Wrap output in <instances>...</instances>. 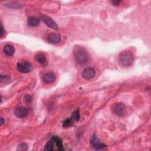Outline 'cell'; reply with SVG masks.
<instances>
[{
	"label": "cell",
	"instance_id": "7",
	"mask_svg": "<svg viewBox=\"0 0 151 151\" xmlns=\"http://www.w3.org/2000/svg\"><path fill=\"white\" fill-rule=\"evenodd\" d=\"M41 19L43 21V22L50 28H51L55 30L58 28V26L57 24V23L51 17L47 16L44 15L41 17Z\"/></svg>",
	"mask_w": 151,
	"mask_h": 151
},
{
	"label": "cell",
	"instance_id": "17",
	"mask_svg": "<svg viewBox=\"0 0 151 151\" xmlns=\"http://www.w3.org/2000/svg\"><path fill=\"white\" fill-rule=\"evenodd\" d=\"M73 123V119L71 118H70L68 119H66L63 123V127H68L71 126H72Z\"/></svg>",
	"mask_w": 151,
	"mask_h": 151
},
{
	"label": "cell",
	"instance_id": "13",
	"mask_svg": "<svg viewBox=\"0 0 151 151\" xmlns=\"http://www.w3.org/2000/svg\"><path fill=\"white\" fill-rule=\"evenodd\" d=\"M52 141H53L54 143H56L57 147L58 150L60 151H63L64 148H63V145L62 143V141L60 138H59L58 136H53L51 139Z\"/></svg>",
	"mask_w": 151,
	"mask_h": 151
},
{
	"label": "cell",
	"instance_id": "23",
	"mask_svg": "<svg viewBox=\"0 0 151 151\" xmlns=\"http://www.w3.org/2000/svg\"><path fill=\"white\" fill-rule=\"evenodd\" d=\"M5 122V120H4V119H3V118H1V126H2L3 124H4V123Z\"/></svg>",
	"mask_w": 151,
	"mask_h": 151
},
{
	"label": "cell",
	"instance_id": "15",
	"mask_svg": "<svg viewBox=\"0 0 151 151\" xmlns=\"http://www.w3.org/2000/svg\"><path fill=\"white\" fill-rule=\"evenodd\" d=\"M11 81V78L8 75H1L0 76V82L1 83H8Z\"/></svg>",
	"mask_w": 151,
	"mask_h": 151
},
{
	"label": "cell",
	"instance_id": "21",
	"mask_svg": "<svg viewBox=\"0 0 151 151\" xmlns=\"http://www.w3.org/2000/svg\"><path fill=\"white\" fill-rule=\"evenodd\" d=\"M111 3H112V4L113 6H119V4L120 3V1H111Z\"/></svg>",
	"mask_w": 151,
	"mask_h": 151
},
{
	"label": "cell",
	"instance_id": "9",
	"mask_svg": "<svg viewBox=\"0 0 151 151\" xmlns=\"http://www.w3.org/2000/svg\"><path fill=\"white\" fill-rule=\"evenodd\" d=\"M15 115L20 119L25 118L27 114H28V110L26 108L23 107V106H20L18 107L15 110Z\"/></svg>",
	"mask_w": 151,
	"mask_h": 151
},
{
	"label": "cell",
	"instance_id": "3",
	"mask_svg": "<svg viewBox=\"0 0 151 151\" xmlns=\"http://www.w3.org/2000/svg\"><path fill=\"white\" fill-rule=\"evenodd\" d=\"M112 112L117 116H123L126 114V108L125 105L122 103H115L113 106Z\"/></svg>",
	"mask_w": 151,
	"mask_h": 151
},
{
	"label": "cell",
	"instance_id": "5",
	"mask_svg": "<svg viewBox=\"0 0 151 151\" xmlns=\"http://www.w3.org/2000/svg\"><path fill=\"white\" fill-rule=\"evenodd\" d=\"M96 75V72L94 68L92 67H87L85 69L83 70L82 73V77L86 79V80H90L91 79H93L95 78Z\"/></svg>",
	"mask_w": 151,
	"mask_h": 151
},
{
	"label": "cell",
	"instance_id": "20",
	"mask_svg": "<svg viewBox=\"0 0 151 151\" xmlns=\"http://www.w3.org/2000/svg\"><path fill=\"white\" fill-rule=\"evenodd\" d=\"M24 99L25 102H26V103H30L31 101V99H32L31 96L30 95H25Z\"/></svg>",
	"mask_w": 151,
	"mask_h": 151
},
{
	"label": "cell",
	"instance_id": "6",
	"mask_svg": "<svg viewBox=\"0 0 151 151\" xmlns=\"http://www.w3.org/2000/svg\"><path fill=\"white\" fill-rule=\"evenodd\" d=\"M90 143L93 147L96 150H100L106 147L107 146L106 145L102 143L96 135H93L92 137L90 139Z\"/></svg>",
	"mask_w": 151,
	"mask_h": 151
},
{
	"label": "cell",
	"instance_id": "8",
	"mask_svg": "<svg viewBox=\"0 0 151 151\" xmlns=\"http://www.w3.org/2000/svg\"><path fill=\"white\" fill-rule=\"evenodd\" d=\"M47 40L51 44H57L61 41L60 36L56 33H50L47 36Z\"/></svg>",
	"mask_w": 151,
	"mask_h": 151
},
{
	"label": "cell",
	"instance_id": "1",
	"mask_svg": "<svg viewBox=\"0 0 151 151\" xmlns=\"http://www.w3.org/2000/svg\"><path fill=\"white\" fill-rule=\"evenodd\" d=\"M134 58V55L131 51L125 50L119 54L118 56V61L121 66L127 67L132 64Z\"/></svg>",
	"mask_w": 151,
	"mask_h": 151
},
{
	"label": "cell",
	"instance_id": "14",
	"mask_svg": "<svg viewBox=\"0 0 151 151\" xmlns=\"http://www.w3.org/2000/svg\"><path fill=\"white\" fill-rule=\"evenodd\" d=\"M4 53L9 56H13L14 53V51H15V49H14V47L12 46V45H10V44H7L4 47Z\"/></svg>",
	"mask_w": 151,
	"mask_h": 151
},
{
	"label": "cell",
	"instance_id": "12",
	"mask_svg": "<svg viewBox=\"0 0 151 151\" xmlns=\"http://www.w3.org/2000/svg\"><path fill=\"white\" fill-rule=\"evenodd\" d=\"M35 58L37 61H38L40 64L43 65V66H46L47 64V60L46 56L41 53L37 54L35 56Z\"/></svg>",
	"mask_w": 151,
	"mask_h": 151
},
{
	"label": "cell",
	"instance_id": "11",
	"mask_svg": "<svg viewBox=\"0 0 151 151\" xmlns=\"http://www.w3.org/2000/svg\"><path fill=\"white\" fill-rule=\"evenodd\" d=\"M40 19L35 16L30 17L27 20V23L28 26L32 27H37L40 24Z\"/></svg>",
	"mask_w": 151,
	"mask_h": 151
},
{
	"label": "cell",
	"instance_id": "10",
	"mask_svg": "<svg viewBox=\"0 0 151 151\" xmlns=\"http://www.w3.org/2000/svg\"><path fill=\"white\" fill-rule=\"evenodd\" d=\"M43 80L46 83H51L54 82L56 80V76L53 73H47L44 74L43 77Z\"/></svg>",
	"mask_w": 151,
	"mask_h": 151
},
{
	"label": "cell",
	"instance_id": "19",
	"mask_svg": "<svg viewBox=\"0 0 151 151\" xmlns=\"http://www.w3.org/2000/svg\"><path fill=\"white\" fill-rule=\"evenodd\" d=\"M28 149L27 145L26 143H23L21 144H20V145H19L18 148H17V150H27Z\"/></svg>",
	"mask_w": 151,
	"mask_h": 151
},
{
	"label": "cell",
	"instance_id": "22",
	"mask_svg": "<svg viewBox=\"0 0 151 151\" xmlns=\"http://www.w3.org/2000/svg\"><path fill=\"white\" fill-rule=\"evenodd\" d=\"M1 35H0V37H2L3 34H4V28H3V26L2 24H1Z\"/></svg>",
	"mask_w": 151,
	"mask_h": 151
},
{
	"label": "cell",
	"instance_id": "16",
	"mask_svg": "<svg viewBox=\"0 0 151 151\" xmlns=\"http://www.w3.org/2000/svg\"><path fill=\"white\" fill-rule=\"evenodd\" d=\"M73 120H76V121H79L80 120V112H79V110L77 109L73 112V113H72V116L71 117Z\"/></svg>",
	"mask_w": 151,
	"mask_h": 151
},
{
	"label": "cell",
	"instance_id": "18",
	"mask_svg": "<svg viewBox=\"0 0 151 151\" xmlns=\"http://www.w3.org/2000/svg\"><path fill=\"white\" fill-rule=\"evenodd\" d=\"M53 145H54V142L51 140L48 141V142H47V143L45 145L44 150H47V151H51V150H52L53 149Z\"/></svg>",
	"mask_w": 151,
	"mask_h": 151
},
{
	"label": "cell",
	"instance_id": "4",
	"mask_svg": "<svg viewBox=\"0 0 151 151\" xmlns=\"http://www.w3.org/2000/svg\"><path fill=\"white\" fill-rule=\"evenodd\" d=\"M17 70L21 73H27L30 72L32 69V66L28 61H24L19 63L17 66Z\"/></svg>",
	"mask_w": 151,
	"mask_h": 151
},
{
	"label": "cell",
	"instance_id": "2",
	"mask_svg": "<svg viewBox=\"0 0 151 151\" xmlns=\"http://www.w3.org/2000/svg\"><path fill=\"white\" fill-rule=\"evenodd\" d=\"M74 56L75 60L80 64L86 63L89 60V55L86 50L82 47H76L74 51Z\"/></svg>",
	"mask_w": 151,
	"mask_h": 151
}]
</instances>
